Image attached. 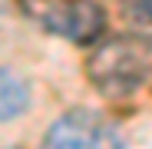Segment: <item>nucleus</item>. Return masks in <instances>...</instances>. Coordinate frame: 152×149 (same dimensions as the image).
Here are the masks:
<instances>
[{
    "label": "nucleus",
    "mask_w": 152,
    "mask_h": 149,
    "mask_svg": "<svg viewBox=\"0 0 152 149\" xmlns=\"http://www.w3.org/2000/svg\"><path fill=\"white\" fill-rule=\"evenodd\" d=\"M152 66V43L139 33L103 37L86 60V76L106 99H129L136 96Z\"/></svg>",
    "instance_id": "1"
},
{
    "label": "nucleus",
    "mask_w": 152,
    "mask_h": 149,
    "mask_svg": "<svg viewBox=\"0 0 152 149\" xmlns=\"http://www.w3.org/2000/svg\"><path fill=\"white\" fill-rule=\"evenodd\" d=\"M40 149H126L116 123L93 109H69L46 129Z\"/></svg>",
    "instance_id": "2"
},
{
    "label": "nucleus",
    "mask_w": 152,
    "mask_h": 149,
    "mask_svg": "<svg viewBox=\"0 0 152 149\" xmlns=\"http://www.w3.org/2000/svg\"><path fill=\"white\" fill-rule=\"evenodd\" d=\"M37 20L50 33H56L69 43L89 46L103 40L106 33V10L96 0H60V4H46L37 10Z\"/></svg>",
    "instance_id": "3"
},
{
    "label": "nucleus",
    "mask_w": 152,
    "mask_h": 149,
    "mask_svg": "<svg viewBox=\"0 0 152 149\" xmlns=\"http://www.w3.org/2000/svg\"><path fill=\"white\" fill-rule=\"evenodd\" d=\"M0 96H4V119H13V116H20V113H27V106H30V90H27V83H23L20 76H13L10 70H4V86H0Z\"/></svg>",
    "instance_id": "4"
},
{
    "label": "nucleus",
    "mask_w": 152,
    "mask_h": 149,
    "mask_svg": "<svg viewBox=\"0 0 152 149\" xmlns=\"http://www.w3.org/2000/svg\"><path fill=\"white\" fill-rule=\"evenodd\" d=\"M119 10L132 27H152V0H119Z\"/></svg>",
    "instance_id": "5"
}]
</instances>
